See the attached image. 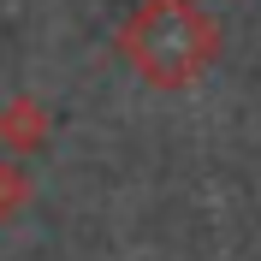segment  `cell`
<instances>
[{
    "instance_id": "1",
    "label": "cell",
    "mask_w": 261,
    "mask_h": 261,
    "mask_svg": "<svg viewBox=\"0 0 261 261\" xmlns=\"http://www.w3.org/2000/svg\"><path fill=\"white\" fill-rule=\"evenodd\" d=\"M119 54L148 89H190L220 60V18L202 0H143L119 24Z\"/></svg>"
},
{
    "instance_id": "2",
    "label": "cell",
    "mask_w": 261,
    "mask_h": 261,
    "mask_svg": "<svg viewBox=\"0 0 261 261\" xmlns=\"http://www.w3.org/2000/svg\"><path fill=\"white\" fill-rule=\"evenodd\" d=\"M54 130V113L36 95H6L0 101V148L6 154H36Z\"/></svg>"
},
{
    "instance_id": "3",
    "label": "cell",
    "mask_w": 261,
    "mask_h": 261,
    "mask_svg": "<svg viewBox=\"0 0 261 261\" xmlns=\"http://www.w3.org/2000/svg\"><path fill=\"white\" fill-rule=\"evenodd\" d=\"M30 196H36L30 172L18 161H0V220H18V214L30 208Z\"/></svg>"
}]
</instances>
